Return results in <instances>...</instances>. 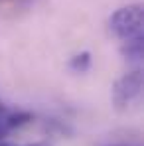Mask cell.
Listing matches in <instances>:
<instances>
[{"mask_svg": "<svg viewBox=\"0 0 144 146\" xmlns=\"http://www.w3.org/2000/svg\"><path fill=\"white\" fill-rule=\"evenodd\" d=\"M0 146H51V144L44 142V140H38V142H6V140H0Z\"/></svg>", "mask_w": 144, "mask_h": 146, "instance_id": "obj_5", "label": "cell"}, {"mask_svg": "<svg viewBox=\"0 0 144 146\" xmlns=\"http://www.w3.org/2000/svg\"><path fill=\"white\" fill-rule=\"evenodd\" d=\"M140 91H142V73L130 71L117 79V83L113 85V103L117 105L119 111H122L140 95Z\"/></svg>", "mask_w": 144, "mask_h": 146, "instance_id": "obj_2", "label": "cell"}, {"mask_svg": "<svg viewBox=\"0 0 144 146\" xmlns=\"http://www.w3.org/2000/svg\"><path fill=\"white\" fill-rule=\"evenodd\" d=\"M111 34L124 44V53L132 59L142 55V36H144V10L140 4H130L119 8L109 20Z\"/></svg>", "mask_w": 144, "mask_h": 146, "instance_id": "obj_1", "label": "cell"}, {"mask_svg": "<svg viewBox=\"0 0 144 146\" xmlns=\"http://www.w3.org/2000/svg\"><path fill=\"white\" fill-rule=\"evenodd\" d=\"M4 111H6V109H4V107H2V105H0V115H2V113H4Z\"/></svg>", "mask_w": 144, "mask_h": 146, "instance_id": "obj_6", "label": "cell"}, {"mask_svg": "<svg viewBox=\"0 0 144 146\" xmlns=\"http://www.w3.org/2000/svg\"><path fill=\"white\" fill-rule=\"evenodd\" d=\"M69 65H71V69H75V71H87L89 65H91V53H89V51L77 53L75 57H71Z\"/></svg>", "mask_w": 144, "mask_h": 146, "instance_id": "obj_4", "label": "cell"}, {"mask_svg": "<svg viewBox=\"0 0 144 146\" xmlns=\"http://www.w3.org/2000/svg\"><path fill=\"white\" fill-rule=\"evenodd\" d=\"M117 146H130V144H117Z\"/></svg>", "mask_w": 144, "mask_h": 146, "instance_id": "obj_7", "label": "cell"}, {"mask_svg": "<svg viewBox=\"0 0 144 146\" xmlns=\"http://www.w3.org/2000/svg\"><path fill=\"white\" fill-rule=\"evenodd\" d=\"M30 121H32L30 113H24V111H16V113L4 111L0 115V140L8 132H12L14 128H18V126H22V124H26V122H30Z\"/></svg>", "mask_w": 144, "mask_h": 146, "instance_id": "obj_3", "label": "cell"}]
</instances>
